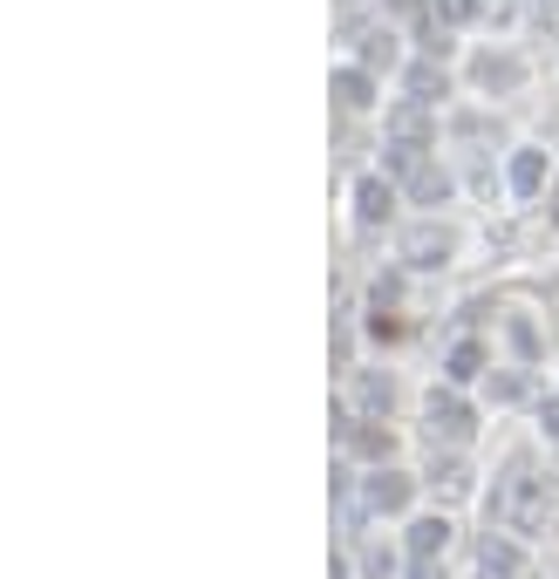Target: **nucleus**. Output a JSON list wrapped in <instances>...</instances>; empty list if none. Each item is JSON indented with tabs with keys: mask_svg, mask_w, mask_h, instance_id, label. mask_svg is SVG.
I'll return each mask as SVG.
<instances>
[{
	"mask_svg": "<svg viewBox=\"0 0 559 579\" xmlns=\"http://www.w3.org/2000/svg\"><path fill=\"white\" fill-rule=\"evenodd\" d=\"M457 75H464V89H471V96H485V103H505V96H525L532 62L519 55L512 41H477V48H464Z\"/></svg>",
	"mask_w": 559,
	"mask_h": 579,
	"instance_id": "f257e3e1",
	"label": "nucleus"
},
{
	"mask_svg": "<svg viewBox=\"0 0 559 579\" xmlns=\"http://www.w3.org/2000/svg\"><path fill=\"white\" fill-rule=\"evenodd\" d=\"M327 96H335V110H341V116H383L396 89H389V83H383V75H375L369 62L341 55L335 68H327Z\"/></svg>",
	"mask_w": 559,
	"mask_h": 579,
	"instance_id": "f03ea898",
	"label": "nucleus"
},
{
	"mask_svg": "<svg viewBox=\"0 0 559 579\" xmlns=\"http://www.w3.org/2000/svg\"><path fill=\"white\" fill-rule=\"evenodd\" d=\"M457 83H464V75H457V62H437V55H410L396 68V96H410V103H423V110H444L450 96H457Z\"/></svg>",
	"mask_w": 559,
	"mask_h": 579,
	"instance_id": "7ed1b4c3",
	"label": "nucleus"
},
{
	"mask_svg": "<svg viewBox=\"0 0 559 579\" xmlns=\"http://www.w3.org/2000/svg\"><path fill=\"white\" fill-rule=\"evenodd\" d=\"M402 41H410V35H402V21H375V28L355 41L348 55H355V62H369L375 75H383V83H396V68L410 62V48H402Z\"/></svg>",
	"mask_w": 559,
	"mask_h": 579,
	"instance_id": "20e7f679",
	"label": "nucleus"
},
{
	"mask_svg": "<svg viewBox=\"0 0 559 579\" xmlns=\"http://www.w3.org/2000/svg\"><path fill=\"white\" fill-rule=\"evenodd\" d=\"M552 178V158H546V143H512V158H505V185H512L519 198H539Z\"/></svg>",
	"mask_w": 559,
	"mask_h": 579,
	"instance_id": "39448f33",
	"label": "nucleus"
},
{
	"mask_svg": "<svg viewBox=\"0 0 559 579\" xmlns=\"http://www.w3.org/2000/svg\"><path fill=\"white\" fill-rule=\"evenodd\" d=\"M457 28H477V35H492V28H512V14H519V0H444Z\"/></svg>",
	"mask_w": 559,
	"mask_h": 579,
	"instance_id": "423d86ee",
	"label": "nucleus"
},
{
	"mask_svg": "<svg viewBox=\"0 0 559 579\" xmlns=\"http://www.w3.org/2000/svg\"><path fill=\"white\" fill-rule=\"evenodd\" d=\"M389 212H396V185L383 178V171H369V178L355 185V218H362V225H383Z\"/></svg>",
	"mask_w": 559,
	"mask_h": 579,
	"instance_id": "0eeeda50",
	"label": "nucleus"
},
{
	"mask_svg": "<svg viewBox=\"0 0 559 579\" xmlns=\"http://www.w3.org/2000/svg\"><path fill=\"white\" fill-rule=\"evenodd\" d=\"M410 198H437V205H444V198H450V171L437 158H417L410 164Z\"/></svg>",
	"mask_w": 559,
	"mask_h": 579,
	"instance_id": "6e6552de",
	"label": "nucleus"
},
{
	"mask_svg": "<svg viewBox=\"0 0 559 579\" xmlns=\"http://www.w3.org/2000/svg\"><path fill=\"white\" fill-rule=\"evenodd\" d=\"M417 253H423V266H430V253L444 260V253H450V232H423V239H417Z\"/></svg>",
	"mask_w": 559,
	"mask_h": 579,
	"instance_id": "1a4fd4ad",
	"label": "nucleus"
},
{
	"mask_svg": "<svg viewBox=\"0 0 559 579\" xmlns=\"http://www.w3.org/2000/svg\"><path fill=\"white\" fill-rule=\"evenodd\" d=\"M539 8H546V0H539Z\"/></svg>",
	"mask_w": 559,
	"mask_h": 579,
	"instance_id": "9d476101",
	"label": "nucleus"
}]
</instances>
